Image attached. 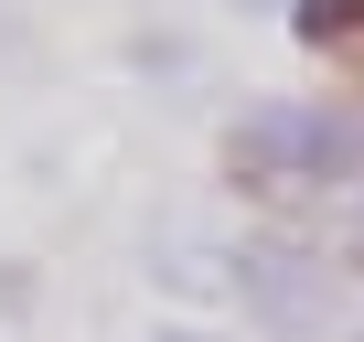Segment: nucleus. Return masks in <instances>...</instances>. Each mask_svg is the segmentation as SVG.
<instances>
[{
	"label": "nucleus",
	"instance_id": "f257e3e1",
	"mask_svg": "<svg viewBox=\"0 0 364 342\" xmlns=\"http://www.w3.org/2000/svg\"><path fill=\"white\" fill-rule=\"evenodd\" d=\"M215 171H225V193L257 204V214H311V204H332V193L364 182V107H332V96H247L215 128Z\"/></svg>",
	"mask_w": 364,
	"mask_h": 342
},
{
	"label": "nucleus",
	"instance_id": "f03ea898",
	"mask_svg": "<svg viewBox=\"0 0 364 342\" xmlns=\"http://www.w3.org/2000/svg\"><path fill=\"white\" fill-rule=\"evenodd\" d=\"M225 257H236V299H225V310H247L268 342H343V321H353V278H343V257L311 246L289 214L225 236Z\"/></svg>",
	"mask_w": 364,
	"mask_h": 342
},
{
	"label": "nucleus",
	"instance_id": "7ed1b4c3",
	"mask_svg": "<svg viewBox=\"0 0 364 342\" xmlns=\"http://www.w3.org/2000/svg\"><path fill=\"white\" fill-rule=\"evenodd\" d=\"M139 278L161 289V299H236V257H225V236H150L139 246Z\"/></svg>",
	"mask_w": 364,
	"mask_h": 342
},
{
	"label": "nucleus",
	"instance_id": "20e7f679",
	"mask_svg": "<svg viewBox=\"0 0 364 342\" xmlns=\"http://www.w3.org/2000/svg\"><path fill=\"white\" fill-rule=\"evenodd\" d=\"M289 43L300 54H343V65H364V0H289Z\"/></svg>",
	"mask_w": 364,
	"mask_h": 342
},
{
	"label": "nucleus",
	"instance_id": "39448f33",
	"mask_svg": "<svg viewBox=\"0 0 364 342\" xmlns=\"http://www.w3.org/2000/svg\"><path fill=\"white\" fill-rule=\"evenodd\" d=\"M22 43H33V22H22V0H0V65H22Z\"/></svg>",
	"mask_w": 364,
	"mask_h": 342
},
{
	"label": "nucleus",
	"instance_id": "423d86ee",
	"mask_svg": "<svg viewBox=\"0 0 364 342\" xmlns=\"http://www.w3.org/2000/svg\"><path fill=\"white\" fill-rule=\"evenodd\" d=\"M139 342H225V331H204V321H150Z\"/></svg>",
	"mask_w": 364,
	"mask_h": 342
},
{
	"label": "nucleus",
	"instance_id": "0eeeda50",
	"mask_svg": "<svg viewBox=\"0 0 364 342\" xmlns=\"http://www.w3.org/2000/svg\"><path fill=\"white\" fill-rule=\"evenodd\" d=\"M236 11H289V0H236Z\"/></svg>",
	"mask_w": 364,
	"mask_h": 342
},
{
	"label": "nucleus",
	"instance_id": "6e6552de",
	"mask_svg": "<svg viewBox=\"0 0 364 342\" xmlns=\"http://www.w3.org/2000/svg\"><path fill=\"white\" fill-rule=\"evenodd\" d=\"M343 342H364V321H343Z\"/></svg>",
	"mask_w": 364,
	"mask_h": 342
}]
</instances>
